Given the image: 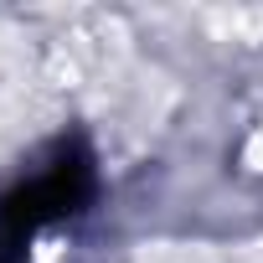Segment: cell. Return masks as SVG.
<instances>
[{"mask_svg":"<svg viewBox=\"0 0 263 263\" xmlns=\"http://www.w3.org/2000/svg\"><path fill=\"white\" fill-rule=\"evenodd\" d=\"M93 155L88 145L72 135V140H57L52 160L42 171H31L26 181H16L6 196H0V263H21L26 258V242L62 222V217H78L88 201H93Z\"/></svg>","mask_w":263,"mask_h":263,"instance_id":"obj_1","label":"cell"}]
</instances>
